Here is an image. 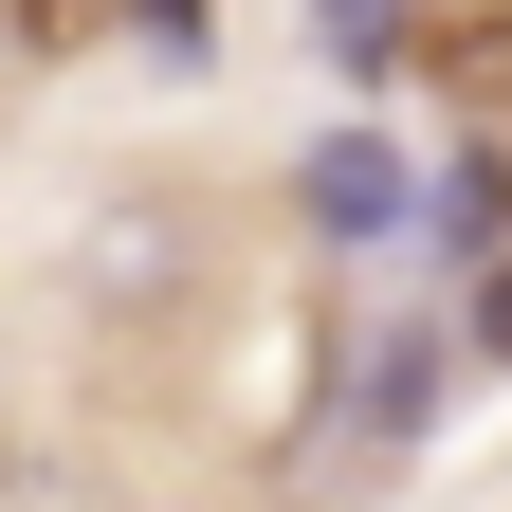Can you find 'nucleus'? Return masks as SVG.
Here are the masks:
<instances>
[{
  "instance_id": "nucleus-1",
  "label": "nucleus",
  "mask_w": 512,
  "mask_h": 512,
  "mask_svg": "<svg viewBox=\"0 0 512 512\" xmlns=\"http://www.w3.org/2000/svg\"><path fill=\"white\" fill-rule=\"evenodd\" d=\"M421 202H439V183L384 147V128H311V165H293V220H311V256H384V238H421Z\"/></svg>"
},
{
  "instance_id": "nucleus-2",
  "label": "nucleus",
  "mask_w": 512,
  "mask_h": 512,
  "mask_svg": "<svg viewBox=\"0 0 512 512\" xmlns=\"http://www.w3.org/2000/svg\"><path fill=\"white\" fill-rule=\"evenodd\" d=\"M439 366H476V348H458V330H366V384H348V421H366V439H421Z\"/></svg>"
},
{
  "instance_id": "nucleus-3",
  "label": "nucleus",
  "mask_w": 512,
  "mask_h": 512,
  "mask_svg": "<svg viewBox=\"0 0 512 512\" xmlns=\"http://www.w3.org/2000/svg\"><path fill=\"white\" fill-rule=\"evenodd\" d=\"M421 238H439V256H476V275H512V165L458 147V165H439V202H421Z\"/></svg>"
},
{
  "instance_id": "nucleus-4",
  "label": "nucleus",
  "mask_w": 512,
  "mask_h": 512,
  "mask_svg": "<svg viewBox=\"0 0 512 512\" xmlns=\"http://www.w3.org/2000/svg\"><path fill=\"white\" fill-rule=\"evenodd\" d=\"M403 19H384V0H330V74H403V55H384Z\"/></svg>"
},
{
  "instance_id": "nucleus-5",
  "label": "nucleus",
  "mask_w": 512,
  "mask_h": 512,
  "mask_svg": "<svg viewBox=\"0 0 512 512\" xmlns=\"http://www.w3.org/2000/svg\"><path fill=\"white\" fill-rule=\"evenodd\" d=\"M458 348H476V366H512V275H476V311H458Z\"/></svg>"
}]
</instances>
